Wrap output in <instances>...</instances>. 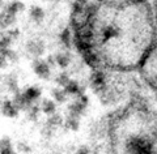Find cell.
Wrapping results in <instances>:
<instances>
[{
    "mask_svg": "<svg viewBox=\"0 0 157 154\" xmlns=\"http://www.w3.org/2000/svg\"><path fill=\"white\" fill-rule=\"evenodd\" d=\"M30 18L34 22H41L45 18V11L41 7H32L30 8Z\"/></svg>",
    "mask_w": 157,
    "mask_h": 154,
    "instance_id": "cell-12",
    "label": "cell"
},
{
    "mask_svg": "<svg viewBox=\"0 0 157 154\" xmlns=\"http://www.w3.org/2000/svg\"><path fill=\"white\" fill-rule=\"evenodd\" d=\"M33 71L42 80H47L51 76V68L47 66L46 60H42V59H36L33 62Z\"/></svg>",
    "mask_w": 157,
    "mask_h": 154,
    "instance_id": "cell-2",
    "label": "cell"
},
{
    "mask_svg": "<svg viewBox=\"0 0 157 154\" xmlns=\"http://www.w3.org/2000/svg\"><path fill=\"white\" fill-rule=\"evenodd\" d=\"M78 124H80V122H78V116H75V115H68L67 120H66V127L70 128V130L72 131H76L78 130Z\"/></svg>",
    "mask_w": 157,
    "mask_h": 154,
    "instance_id": "cell-17",
    "label": "cell"
},
{
    "mask_svg": "<svg viewBox=\"0 0 157 154\" xmlns=\"http://www.w3.org/2000/svg\"><path fill=\"white\" fill-rule=\"evenodd\" d=\"M68 82H70V77H68V74L66 72H62V73H59L56 76V84H58V85H60V86L64 88Z\"/></svg>",
    "mask_w": 157,
    "mask_h": 154,
    "instance_id": "cell-19",
    "label": "cell"
},
{
    "mask_svg": "<svg viewBox=\"0 0 157 154\" xmlns=\"http://www.w3.org/2000/svg\"><path fill=\"white\" fill-rule=\"evenodd\" d=\"M24 9V4L21 2H12V3H9L8 6L6 7V11H8L9 13H12V14H16L20 12V11H22Z\"/></svg>",
    "mask_w": 157,
    "mask_h": 154,
    "instance_id": "cell-16",
    "label": "cell"
},
{
    "mask_svg": "<svg viewBox=\"0 0 157 154\" xmlns=\"http://www.w3.org/2000/svg\"><path fill=\"white\" fill-rule=\"evenodd\" d=\"M39 111H41V107H39L37 103H36V105H33V106L26 111V112H28V119H29V120L36 122L37 119H38V116H39Z\"/></svg>",
    "mask_w": 157,
    "mask_h": 154,
    "instance_id": "cell-18",
    "label": "cell"
},
{
    "mask_svg": "<svg viewBox=\"0 0 157 154\" xmlns=\"http://www.w3.org/2000/svg\"><path fill=\"white\" fill-rule=\"evenodd\" d=\"M6 66H7V60H6V59H4L2 55H0V69L4 68Z\"/></svg>",
    "mask_w": 157,
    "mask_h": 154,
    "instance_id": "cell-22",
    "label": "cell"
},
{
    "mask_svg": "<svg viewBox=\"0 0 157 154\" xmlns=\"http://www.w3.org/2000/svg\"><path fill=\"white\" fill-rule=\"evenodd\" d=\"M54 58H55V63L56 66H59L60 68H66L68 64H70V55L68 54H63V52H59L56 54V55H54Z\"/></svg>",
    "mask_w": 157,
    "mask_h": 154,
    "instance_id": "cell-13",
    "label": "cell"
},
{
    "mask_svg": "<svg viewBox=\"0 0 157 154\" xmlns=\"http://www.w3.org/2000/svg\"><path fill=\"white\" fill-rule=\"evenodd\" d=\"M0 154H14L12 141L8 137L0 138Z\"/></svg>",
    "mask_w": 157,
    "mask_h": 154,
    "instance_id": "cell-11",
    "label": "cell"
},
{
    "mask_svg": "<svg viewBox=\"0 0 157 154\" xmlns=\"http://www.w3.org/2000/svg\"><path fill=\"white\" fill-rule=\"evenodd\" d=\"M17 149L20 152H22V153H29L30 152V148H29L28 145H25V144H22V142H20L18 145H17Z\"/></svg>",
    "mask_w": 157,
    "mask_h": 154,
    "instance_id": "cell-21",
    "label": "cell"
},
{
    "mask_svg": "<svg viewBox=\"0 0 157 154\" xmlns=\"http://www.w3.org/2000/svg\"><path fill=\"white\" fill-rule=\"evenodd\" d=\"M25 47L29 55L36 59H39V56H42L45 52V43L42 39H32L26 43Z\"/></svg>",
    "mask_w": 157,
    "mask_h": 154,
    "instance_id": "cell-3",
    "label": "cell"
},
{
    "mask_svg": "<svg viewBox=\"0 0 157 154\" xmlns=\"http://www.w3.org/2000/svg\"><path fill=\"white\" fill-rule=\"evenodd\" d=\"M76 154H88V150L85 148H82V149H80V150H78Z\"/></svg>",
    "mask_w": 157,
    "mask_h": 154,
    "instance_id": "cell-23",
    "label": "cell"
},
{
    "mask_svg": "<svg viewBox=\"0 0 157 154\" xmlns=\"http://www.w3.org/2000/svg\"><path fill=\"white\" fill-rule=\"evenodd\" d=\"M60 39H62V42H63V44H64L66 47H70L71 37H70V32H68V29H66V30L60 34Z\"/></svg>",
    "mask_w": 157,
    "mask_h": 154,
    "instance_id": "cell-20",
    "label": "cell"
},
{
    "mask_svg": "<svg viewBox=\"0 0 157 154\" xmlns=\"http://www.w3.org/2000/svg\"><path fill=\"white\" fill-rule=\"evenodd\" d=\"M16 21V16L12 13H9L8 11H2L0 12V29L2 30H8L11 29V26Z\"/></svg>",
    "mask_w": 157,
    "mask_h": 154,
    "instance_id": "cell-5",
    "label": "cell"
},
{
    "mask_svg": "<svg viewBox=\"0 0 157 154\" xmlns=\"http://www.w3.org/2000/svg\"><path fill=\"white\" fill-rule=\"evenodd\" d=\"M13 106L17 108L18 111H28L33 105L30 102H28V99L24 97L22 92H17L16 94H13V99H12Z\"/></svg>",
    "mask_w": 157,
    "mask_h": 154,
    "instance_id": "cell-4",
    "label": "cell"
},
{
    "mask_svg": "<svg viewBox=\"0 0 157 154\" xmlns=\"http://www.w3.org/2000/svg\"><path fill=\"white\" fill-rule=\"evenodd\" d=\"M39 107H41V111L43 114H46V115H48V116L54 115L55 111H56V103L54 101H51V99H43Z\"/></svg>",
    "mask_w": 157,
    "mask_h": 154,
    "instance_id": "cell-8",
    "label": "cell"
},
{
    "mask_svg": "<svg viewBox=\"0 0 157 154\" xmlns=\"http://www.w3.org/2000/svg\"><path fill=\"white\" fill-rule=\"evenodd\" d=\"M3 7V2H0V8H2Z\"/></svg>",
    "mask_w": 157,
    "mask_h": 154,
    "instance_id": "cell-24",
    "label": "cell"
},
{
    "mask_svg": "<svg viewBox=\"0 0 157 154\" xmlns=\"http://www.w3.org/2000/svg\"><path fill=\"white\" fill-rule=\"evenodd\" d=\"M126 154H155V146L149 138L134 136L126 142Z\"/></svg>",
    "mask_w": 157,
    "mask_h": 154,
    "instance_id": "cell-1",
    "label": "cell"
},
{
    "mask_svg": "<svg viewBox=\"0 0 157 154\" xmlns=\"http://www.w3.org/2000/svg\"><path fill=\"white\" fill-rule=\"evenodd\" d=\"M52 98H54V102L64 103L67 101L68 96L64 92V89H52Z\"/></svg>",
    "mask_w": 157,
    "mask_h": 154,
    "instance_id": "cell-14",
    "label": "cell"
},
{
    "mask_svg": "<svg viewBox=\"0 0 157 154\" xmlns=\"http://www.w3.org/2000/svg\"><path fill=\"white\" fill-rule=\"evenodd\" d=\"M2 114L7 118H16L18 115V110L13 106L12 101L6 99V101L2 103Z\"/></svg>",
    "mask_w": 157,
    "mask_h": 154,
    "instance_id": "cell-7",
    "label": "cell"
},
{
    "mask_svg": "<svg viewBox=\"0 0 157 154\" xmlns=\"http://www.w3.org/2000/svg\"><path fill=\"white\" fill-rule=\"evenodd\" d=\"M4 84H6L7 89L11 93L16 94L18 90V84H17V77L14 76V74H8V76H6V78H4Z\"/></svg>",
    "mask_w": 157,
    "mask_h": 154,
    "instance_id": "cell-10",
    "label": "cell"
},
{
    "mask_svg": "<svg viewBox=\"0 0 157 154\" xmlns=\"http://www.w3.org/2000/svg\"><path fill=\"white\" fill-rule=\"evenodd\" d=\"M22 94H24V97L28 99V102H30L32 105H36V101L41 97L42 92L38 86H30V88L25 89V90L22 92Z\"/></svg>",
    "mask_w": 157,
    "mask_h": 154,
    "instance_id": "cell-6",
    "label": "cell"
},
{
    "mask_svg": "<svg viewBox=\"0 0 157 154\" xmlns=\"http://www.w3.org/2000/svg\"><path fill=\"white\" fill-rule=\"evenodd\" d=\"M63 89H64V92L67 93V96L68 94H71V96H76V94L80 93V86H78V84L76 81H71V80Z\"/></svg>",
    "mask_w": 157,
    "mask_h": 154,
    "instance_id": "cell-15",
    "label": "cell"
},
{
    "mask_svg": "<svg viewBox=\"0 0 157 154\" xmlns=\"http://www.w3.org/2000/svg\"><path fill=\"white\" fill-rule=\"evenodd\" d=\"M62 124H63V119H62V116H60V115H58V114H54V115L48 116V119H47V122H46V126H45V127L54 132L59 126H62Z\"/></svg>",
    "mask_w": 157,
    "mask_h": 154,
    "instance_id": "cell-9",
    "label": "cell"
}]
</instances>
